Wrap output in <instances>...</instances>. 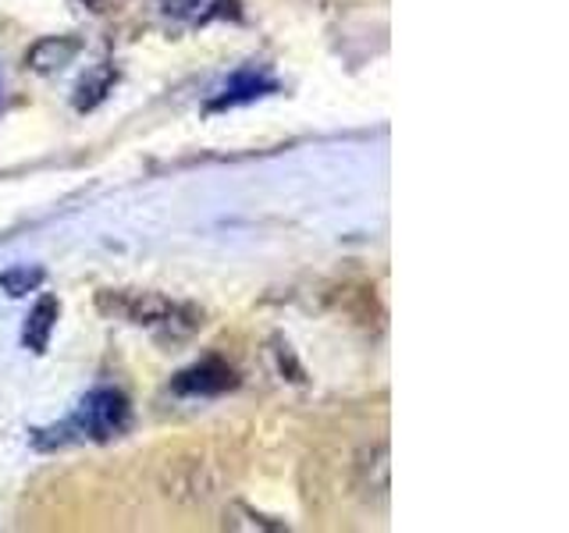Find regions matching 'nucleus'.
<instances>
[{
  "mask_svg": "<svg viewBox=\"0 0 569 533\" xmlns=\"http://www.w3.org/2000/svg\"><path fill=\"white\" fill-rule=\"evenodd\" d=\"M43 271L40 266H11V271H4L0 274V289H4L11 299H22V295H29V292H36L43 284Z\"/></svg>",
  "mask_w": 569,
  "mask_h": 533,
  "instance_id": "nucleus-8",
  "label": "nucleus"
},
{
  "mask_svg": "<svg viewBox=\"0 0 569 533\" xmlns=\"http://www.w3.org/2000/svg\"><path fill=\"white\" fill-rule=\"evenodd\" d=\"M100 310L107 316H124L142 328H164L174 334H189L203 324V313L186 302H171L157 292H100Z\"/></svg>",
  "mask_w": 569,
  "mask_h": 533,
  "instance_id": "nucleus-2",
  "label": "nucleus"
},
{
  "mask_svg": "<svg viewBox=\"0 0 569 533\" xmlns=\"http://www.w3.org/2000/svg\"><path fill=\"white\" fill-rule=\"evenodd\" d=\"M58 316H61V302L58 299H53V295H40V299H36V306L26 316V328H22L26 349L47 352L50 334H53V328H58Z\"/></svg>",
  "mask_w": 569,
  "mask_h": 533,
  "instance_id": "nucleus-6",
  "label": "nucleus"
},
{
  "mask_svg": "<svg viewBox=\"0 0 569 533\" xmlns=\"http://www.w3.org/2000/svg\"><path fill=\"white\" fill-rule=\"evenodd\" d=\"M132 423V405L118 388H93L64 423L36 431V449H64L71 441H111Z\"/></svg>",
  "mask_w": 569,
  "mask_h": 533,
  "instance_id": "nucleus-1",
  "label": "nucleus"
},
{
  "mask_svg": "<svg viewBox=\"0 0 569 533\" xmlns=\"http://www.w3.org/2000/svg\"><path fill=\"white\" fill-rule=\"evenodd\" d=\"M267 93H278V82L271 76H263V71H236V76L228 79V86L221 89L218 97L207 103V111H228V107H242V103H253Z\"/></svg>",
  "mask_w": 569,
  "mask_h": 533,
  "instance_id": "nucleus-4",
  "label": "nucleus"
},
{
  "mask_svg": "<svg viewBox=\"0 0 569 533\" xmlns=\"http://www.w3.org/2000/svg\"><path fill=\"white\" fill-rule=\"evenodd\" d=\"M118 82V71L111 64H100L93 68L89 76L76 86V111H93V107H100L107 100V93L114 89Z\"/></svg>",
  "mask_w": 569,
  "mask_h": 533,
  "instance_id": "nucleus-7",
  "label": "nucleus"
},
{
  "mask_svg": "<svg viewBox=\"0 0 569 533\" xmlns=\"http://www.w3.org/2000/svg\"><path fill=\"white\" fill-rule=\"evenodd\" d=\"M79 50H82V43L76 36H47V40H40L29 50L26 64L32 71H40V76H53V71H61L64 64L76 61Z\"/></svg>",
  "mask_w": 569,
  "mask_h": 533,
  "instance_id": "nucleus-5",
  "label": "nucleus"
},
{
  "mask_svg": "<svg viewBox=\"0 0 569 533\" xmlns=\"http://www.w3.org/2000/svg\"><path fill=\"white\" fill-rule=\"evenodd\" d=\"M231 388H239V373L224 360H218V355H207V360L182 370L171 381L174 395H189V399H213V395H224Z\"/></svg>",
  "mask_w": 569,
  "mask_h": 533,
  "instance_id": "nucleus-3",
  "label": "nucleus"
},
{
  "mask_svg": "<svg viewBox=\"0 0 569 533\" xmlns=\"http://www.w3.org/2000/svg\"><path fill=\"white\" fill-rule=\"evenodd\" d=\"M86 4L93 8V11H100V0H86Z\"/></svg>",
  "mask_w": 569,
  "mask_h": 533,
  "instance_id": "nucleus-9",
  "label": "nucleus"
}]
</instances>
